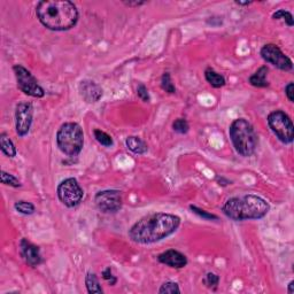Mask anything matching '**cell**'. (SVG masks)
Returning <instances> with one entry per match:
<instances>
[{
	"instance_id": "1",
	"label": "cell",
	"mask_w": 294,
	"mask_h": 294,
	"mask_svg": "<svg viewBox=\"0 0 294 294\" xmlns=\"http://www.w3.org/2000/svg\"><path fill=\"white\" fill-rule=\"evenodd\" d=\"M180 216L169 213H153L142 217L131 226L129 238L139 245H149L164 240L177 231Z\"/></svg>"
},
{
	"instance_id": "2",
	"label": "cell",
	"mask_w": 294,
	"mask_h": 294,
	"mask_svg": "<svg viewBox=\"0 0 294 294\" xmlns=\"http://www.w3.org/2000/svg\"><path fill=\"white\" fill-rule=\"evenodd\" d=\"M36 15L44 27L53 31H66L78 21L76 5L68 0H43L36 6Z\"/></svg>"
},
{
	"instance_id": "3",
	"label": "cell",
	"mask_w": 294,
	"mask_h": 294,
	"mask_svg": "<svg viewBox=\"0 0 294 294\" xmlns=\"http://www.w3.org/2000/svg\"><path fill=\"white\" fill-rule=\"evenodd\" d=\"M269 210L270 204L268 201L255 194L230 198L222 206L223 214L236 222L263 219Z\"/></svg>"
},
{
	"instance_id": "4",
	"label": "cell",
	"mask_w": 294,
	"mask_h": 294,
	"mask_svg": "<svg viewBox=\"0 0 294 294\" xmlns=\"http://www.w3.org/2000/svg\"><path fill=\"white\" fill-rule=\"evenodd\" d=\"M230 139L239 155L249 158L257 151L258 138L254 127L246 119H237L229 128Z\"/></svg>"
},
{
	"instance_id": "5",
	"label": "cell",
	"mask_w": 294,
	"mask_h": 294,
	"mask_svg": "<svg viewBox=\"0 0 294 294\" xmlns=\"http://www.w3.org/2000/svg\"><path fill=\"white\" fill-rule=\"evenodd\" d=\"M56 146L63 154L76 158L84 146V132L81 126L75 122H66L56 132Z\"/></svg>"
},
{
	"instance_id": "6",
	"label": "cell",
	"mask_w": 294,
	"mask_h": 294,
	"mask_svg": "<svg viewBox=\"0 0 294 294\" xmlns=\"http://www.w3.org/2000/svg\"><path fill=\"white\" fill-rule=\"evenodd\" d=\"M268 124L274 135L283 144H292L294 126L291 117L284 110H274L268 115Z\"/></svg>"
},
{
	"instance_id": "7",
	"label": "cell",
	"mask_w": 294,
	"mask_h": 294,
	"mask_svg": "<svg viewBox=\"0 0 294 294\" xmlns=\"http://www.w3.org/2000/svg\"><path fill=\"white\" fill-rule=\"evenodd\" d=\"M56 193L59 200L68 208L78 206L84 197V191L79 185L78 181L74 177L66 178L57 185Z\"/></svg>"
},
{
	"instance_id": "8",
	"label": "cell",
	"mask_w": 294,
	"mask_h": 294,
	"mask_svg": "<svg viewBox=\"0 0 294 294\" xmlns=\"http://www.w3.org/2000/svg\"><path fill=\"white\" fill-rule=\"evenodd\" d=\"M13 70H14L15 78H17L18 90L33 98H43L45 95V90L38 84L35 76L25 67L15 65L13 67Z\"/></svg>"
},
{
	"instance_id": "9",
	"label": "cell",
	"mask_w": 294,
	"mask_h": 294,
	"mask_svg": "<svg viewBox=\"0 0 294 294\" xmlns=\"http://www.w3.org/2000/svg\"><path fill=\"white\" fill-rule=\"evenodd\" d=\"M94 202L101 213L115 214L122 209V194L117 190L100 191L94 196Z\"/></svg>"
},
{
	"instance_id": "10",
	"label": "cell",
	"mask_w": 294,
	"mask_h": 294,
	"mask_svg": "<svg viewBox=\"0 0 294 294\" xmlns=\"http://www.w3.org/2000/svg\"><path fill=\"white\" fill-rule=\"evenodd\" d=\"M261 56L264 61L270 63L283 72H291L293 69V62L289 56L283 53V51L276 44H266L261 49Z\"/></svg>"
},
{
	"instance_id": "11",
	"label": "cell",
	"mask_w": 294,
	"mask_h": 294,
	"mask_svg": "<svg viewBox=\"0 0 294 294\" xmlns=\"http://www.w3.org/2000/svg\"><path fill=\"white\" fill-rule=\"evenodd\" d=\"M34 121V106L31 102L22 101L15 108V129L20 137L29 133Z\"/></svg>"
},
{
	"instance_id": "12",
	"label": "cell",
	"mask_w": 294,
	"mask_h": 294,
	"mask_svg": "<svg viewBox=\"0 0 294 294\" xmlns=\"http://www.w3.org/2000/svg\"><path fill=\"white\" fill-rule=\"evenodd\" d=\"M78 92L83 100L88 104H97L104 95V90L92 79H83L78 84Z\"/></svg>"
},
{
	"instance_id": "13",
	"label": "cell",
	"mask_w": 294,
	"mask_h": 294,
	"mask_svg": "<svg viewBox=\"0 0 294 294\" xmlns=\"http://www.w3.org/2000/svg\"><path fill=\"white\" fill-rule=\"evenodd\" d=\"M20 253L21 257H23V260L30 267H38L43 262L39 247L25 238L20 241Z\"/></svg>"
},
{
	"instance_id": "14",
	"label": "cell",
	"mask_w": 294,
	"mask_h": 294,
	"mask_svg": "<svg viewBox=\"0 0 294 294\" xmlns=\"http://www.w3.org/2000/svg\"><path fill=\"white\" fill-rule=\"evenodd\" d=\"M160 263L165 264L167 267L174 268V269H182L187 266V257L183 253L176 249H168L158 257Z\"/></svg>"
},
{
	"instance_id": "15",
	"label": "cell",
	"mask_w": 294,
	"mask_h": 294,
	"mask_svg": "<svg viewBox=\"0 0 294 294\" xmlns=\"http://www.w3.org/2000/svg\"><path fill=\"white\" fill-rule=\"evenodd\" d=\"M268 73H269V69H268L267 66L260 67V68L249 77V84L254 86V88H268V86H269V81H268L267 78Z\"/></svg>"
},
{
	"instance_id": "16",
	"label": "cell",
	"mask_w": 294,
	"mask_h": 294,
	"mask_svg": "<svg viewBox=\"0 0 294 294\" xmlns=\"http://www.w3.org/2000/svg\"><path fill=\"white\" fill-rule=\"evenodd\" d=\"M126 145H127V148L129 149V151L135 153V154H138V155L145 154V153L148 151L147 144L144 142L142 138H139V137H137V136L128 137L126 140Z\"/></svg>"
},
{
	"instance_id": "17",
	"label": "cell",
	"mask_w": 294,
	"mask_h": 294,
	"mask_svg": "<svg viewBox=\"0 0 294 294\" xmlns=\"http://www.w3.org/2000/svg\"><path fill=\"white\" fill-rule=\"evenodd\" d=\"M204 78H206V81L215 89L223 88L226 83L224 76L220 75V74L217 73L216 70H214L213 68H210V67L204 70Z\"/></svg>"
},
{
	"instance_id": "18",
	"label": "cell",
	"mask_w": 294,
	"mask_h": 294,
	"mask_svg": "<svg viewBox=\"0 0 294 294\" xmlns=\"http://www.w3.org/2000/svg\"><path fill=\"white\" fill-rule=\"evenodd\" d=\"M0 148H1V152L8 158H15L17 156V147H15L14 143L12 142V139L9 138V136L6 132L0 133Z\"/></svg>"
},
{
	"instance_id": "19",
	"label": "cell",
	"mask_w": 294,
	"mask_h": 294,
	"mask_svg": "<svg viewBox=\"0 0 294 294\" xmlns=\"http://www.w3.org/2000/svg\"><path fill=\"white\" fill-rule=\"evenodd\" d=\"M85 286L88 292L90 294H100L104 293L101 284L99 282V278L94 273H88L85 276Z\"/></svg>"
},
{
	"instance_id": "20",
	"label": "cell",
	"mask_w": 294,
	"mask_h": 294,
	"mask_svg": "<svg viewBox=\"0 0 294 294\" xmlns=\"http://www.w3.org/2000/svg\"><path fill=\"white\" fill-rule=\"evenodd\" d=\"M14 208L18 213L22 214V215H33L35 213V206L31 202L25 200H18L14 203Z\"/></svg>"
},
{
	"instance_id": "21",
	"label": "cell",
	"mask_w": 294,
	"mask_h": 294,
	"mask_svg": "<svg viewBox=\"0 0 294 294\" xmlns=\"http://www.w3.org/2000/svg\"><path fill=\"white\" fill-rule=\"evenodd\" d=\"M93 135H94L95 140H97L100 145L105 146V147H111L114 145L113 138H111L108 133L105 132V131H102L100 129H95L93 131Z\"/></svg>"
},
{
	"instance_id": "22",
	"label": "cell",
	"mask_w": 294,
	"mask_h": 294,
	"mask_svg": "<svg viewBox=\"0 0 294 294\" xmlns=\"http://www.w3.org/2000/svg\"><path fill=\"white\" fill-rule=\"evenodd\" d=\"M273 18H274V20L285 21V23L289 25V27H293V25H294V20H293L292 13L289 12V11H285V9H278L277 12H275L273 14Z\"/></svg>"
},
{
	"instance_id": "23",
	"label": "cell",
	"mask_w": 294,
	"mask_h": 294,
	"mask_svg": "<svg viewBox=\"0 0 294 294\" xmlns=\"http://www.w3.org/2000/svg\"><path fill=\"white\" fill-rule=\"evenodd\" d=\"M161 88L165 92H167L169 94L176 93V88L175 84L172 83L171 75L169 73H164L161 77Z\"/></svg>"
},
{
	"instance_id": "24",
	"label": "cell",
	"mask_w": 294,
	"mask_h": 294,
	"mask_svg": "<svg viewBox=\"0 0 294 294\" xmlns=\"http://www.w3.org/2000/svg\"><path fill=\"white\" fill-rule=\"evenodd\" d=\"M0 178H1V183L4 185H8V186L12 187H21L22 183L20 181L15 177L14 175L9 174V172L2 170L1 175H0Z\"/></svg>"
},
{
	"instance_id": "25",
	"label": "cell",
	"mask_w": 294,
	"mask_h": 294,
	"mask_svg": "<svg viewBox=\"0 0 294 294\" xmlns=\"http://www.w3.org/2000/svg\"><path fill=\"white\" fill-rule=\"evenodd\" d=\"M181 292L182 291L180 289V285L175 282H165L159 289L160 294H175Z\"/></svg>"
},
{
	"instance_id": "26",
	"label": "cell",
	"mask_w": 294,
	"mask_h": 294,
	"mask_svg": "<svg viewBox=\"0 0 294 294\" xmlns=\"http://www.w3.org/2000/svg\"><path fill=\"white\" fill-rule=\"evenodd\" d=\"M172 130L175 132L180 133V135H185L190 130V124L185 119H177L175 120V122L172 123Z\"/></svg>"
},
{
	"instance_id": "27",
	"label": "cell",
	"mask_w": 294,
	"mask_h": 294,
	"mask_svg": "<svg viewBox=\"0 0 294 294\" xmlns=\"http://www.w3.org/2000/svg\"><path fill=\"white\" fill-rule=\"evenodd\" d=\"M202 282L204 285L208 287V289L216 290L217 286H219V284H220V276L214 273H207Z\"/></svg>"
},
{
	"instance_id": "28",
	"label": "cell",
	"mask_w": 294,
	"mask_h": 294,
	"mask_svg": "<svg viewBox=\"0 0 294 294\" xmlns=\"http://www.w3.org/2000/svg\"><path fill=\"white\" fill-rule=\"evenodd\" d=\"M190 209L191 212L196 214V215H198L199 217H201V219L203 220H219V216L215 215V214H212V213H208L207 210H203L199 208V207L197 206H190Z\"/></svg>"
},
{
	"instance_id": "29",
	"label": "cell",
	"mask_w": 294,
	"mask_h": 294,
	"mask_svg": "<svg viewBox=\"0 0 294 294\" xmlns=\"http://www.w3.org/2000/svg\"><path fill=\"white\" fill-rule=\"evenodd\" d=\"M137 95H138L139 99L144 102H149L151 101V97H149L148 90L144 84H139L138 88H137Z\"/></svg>"
},
{
	"instance_id": "30",
	"label": "cell",
	"mask_w": 294,
	"mask_h": 294,
	"mask_svg": "<svg viewBox=\"0 0 294 294\" xmlns=\"http://www.w3.org/2000/svg\"><path fill=\"white\" fill-rule=\"evenodd\" d=\"M102 278L110 283V285L111 286H114L117 283V278L113 275V270H111L110 267H107L106 269L102 271Z\"/></svg>"
},
{
	"instance_id": "31",
	"label": "cell",
	"mask_w": 294,
	"mask_h": 294,
	"mask_svg": "<svg viewBox=\"0 0 294 294\" xmlns=\"http://www.w3.org/2000/svg\"><path fill=\"white\" fill-rule=\"evenodd\" d=\"M285 94H286L287 99H289L291 102L294 101V84H293V82H290L289 84L285 86Z\"/></svg>"
},
{
	"instance_id": "32",
	"label": "cell",
	"mask_w": 294,
	"mask_h": 294,
	"mask_svg": "<svg viewBox=\"0 0 294 294\" xmlns=\"http://www.w3.org/2000/svg\"><path fill=\"white\" fill-rule=\"evenodd\" d=\"M124 5L129 6V7H139V6L145 5V1H138V0H133V1H123Z\"/></svg>"
},
{
	"instance_id": "33",
	"label": "cell",
	"mask_w": 294,
	"mask_h": 294,
	"mask_svg": "<svg viewBox=\"0 0 294 294\" xmlns=\"http://www.w3.org/2000/svg\"><path fill=\"white\" fill-rule=\"evenodd\" d=\"M216 181H217V183H219L220 186H228V185H231V183H232L231 181L226 180V178H224V177H220V176H217Z\"/></svg>"
},
{
	"instance_id": "34",
	"label": "cell",
	"mask_w": 294,
	"mask_h": 294,
	"mask_svg": "<svg viewBox=\"0 0 294 294\" xmlns=\"http://www.w3.org/2000/svg\"><path fill=\"white\" fill-rule=\"evenodd\" d=\"M287 293L289 294H293L294 293V282H290L289 284V289H287Z\"/></svg>"
},
{
	"instance_id": "35",
	"label": "cell",
	"mask_w": 294,
	"mask_h": 294,
	"mask_svg": "<svg viewBox=\"0 0 294 294\" xmlns=\"http://www.w3.org/2000/svg\"><path fill=\"white\" fill-rule=\"evenodd\" d=\"M235 2L239 6H249L252 4V1H235Z\"/></svg>"
}]
</instances>
